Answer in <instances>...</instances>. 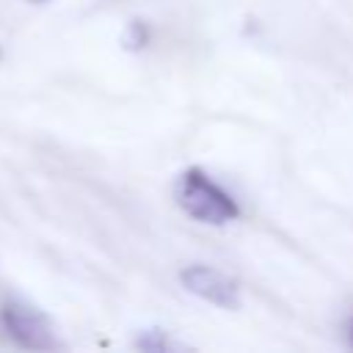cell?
I'll use <instances>...</instances> for the list:
<instances>
[{
	"label": "cell",
	"mask_w": 353,
	"mask_h": 353,
	"mask_svg": "<svg viewBox=\"0 0 353 353\" xmlns=\"http://www.w3.org/2000/svg\"><path fill=\"white\" fill-rule=\"evenodd\" d=\"M0 58H3V50H0Z\"/></svg>",
	"instance_id": "8"
},
{
	"label": "cell",
	"mask_w": 353,
	"mask_h": 353,
	"mask_svg": "<svg viewBox=\"0 0 353 353\" xmlns=\"http://www.w3.org/2000/svg\"><path fill=\"white\" fill-rule=\"evenodd\" d=\"M121 44H124L127 50H141V47H146V44H149V28H146V22H141V19L130 22L127 30H124V36H121Z\"/></svg>",
	"instance_id": "5"
},
{
	"label": "cell",
	"mask_w": 353,
	"mask_h": 353,
	"mask_svg": "<svg viewBox=\"0 0 353 353\" xmlns=\"http://www.w3.org/2000/svg\"><path fill=\"white\" fill-rule=\"evenodd\" d=\"M345 342L353 347V314L345 320Z\"/></svg>",
	"instance_id": "6"
},
{
	"label": "cell",
	"mask_w": 353,
	"mask_h": 353,
	"mask_svg": "<svg viewBox=\"0 0 353 353\" xmlns=\"http://www.w3.org/2000/svg\"><path fill=\"white\" fill-rule=\"evenodd\" d=\"M30 3H44V0H30Z\"/></svg>",
	"instance_id": "7"
},
{
	"label": "cell",
	"mask_w": 353,
	"mask_h": 353,
	"mask_svg": "<svg viewBox=\"0 0 353 353\" xmlns=\"http://www.w3.org/2000/svg\"><path fill=\"white\" fill-rule=\"evenodd\" d=\"M135 347L143 353H171V350H179L182 345L176 339H171L168 331H163V328H146L135 336Z\"/></svg>",
	"instance_id": "4"
},
{
	"label": "cell",
	"mask_w": 353,
	"mask_h": 353,
	"mask_svg": "<svg viewBox=\"0 0 353 353\" xmlns=\"http://www.w3.org/2000/svg\"><path fill=\"white\" fill-rule=\"evenodd\" d=\"M176 204L185 215H190L199 223L207 226H223L234 218H240V207L229 190H223L207 171L188 168L176 179Z\"/></svg>",
	"instance_id": "1"
},
{
	"label": "cell",
	"mask_w": 353,
	"mask_h": 353,
	"mask_svg": "<svg viewBox=\"0 0 353 353\" xmlns=\"http://www.w3.org/2000/svg\"><path fill=\"white\" fill-rule=\"evenodd\" d=\"M0 325L17 347H25V350H61L63 347L50 317L22 298H6L3 301Z\"/></svg>",
	"instance_id": "2"
},
{
	"label": "cell",
	"mask_w": 353,
	"mask_h": 353,
	"mask_svg": "<svg viewBox=\"0 0 353 353\" xmlns=\"http://www.w3.org/2000/svg\"><path fill=\"white\" fill-rule=\"evenodd\" d=\"M179 281L188 292L199 295L201 301L218 306V309H237L240 306V287L232 276L221 273L210 265H188L179 273Z\"/></svg>",
	"instance_id": "3"
}]
</instances>
